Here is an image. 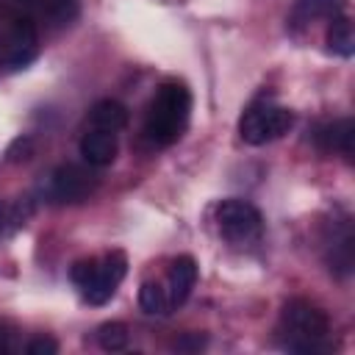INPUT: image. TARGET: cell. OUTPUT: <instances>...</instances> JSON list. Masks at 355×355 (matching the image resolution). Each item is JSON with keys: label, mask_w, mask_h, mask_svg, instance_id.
Here are the masks:
<instances>
[{"label": "cell", "mask_w": 355, "mask_h": 355, "mask_svg": "<svg viewBox=\"0 0 355 355\" xmlns=\"http://www.w3.org/2000/svg\"><path fill=\"white\" fill-rule=\"evenodd\" d=\"M191 116V92L186 83L180 80H164L147 108V119H144V133L153 144L158 147H169L175 144L189 125Z\"/></svg>", "instance_id": "obj_1"}, {"label": "cell", "mask_w": 355, "mask_h": 355, "mask_svg": "<svg viewBox=\"0 0 355 355\" xmlns=\"http://www.w3.org/2000/svg\"><path fill=\"white\" fill-rule=\"evenodd\" d=\"M280 333H283L286 349H291V352H302V355L324 352L327 338H330V319L313 302L291 300V302L283 305Z\"/></svg>", "instance_id": "obj_2"}, {"label": "cell", "mask_w": 355, "mask_h": 355, "mask_svg": "<svg viewBox=\"0 0 355 355\" xmlns=\"http://www.w3.org/2000/svg\"><path fill=\"white\" fill-rule=\"evenodd\" d=\"M125 272H128L125 252L111 250L103 258H80V261H75L72 269H69V277L80 288V297L89 305H105L116 294Z\"/></svg>", "instance_id": "obj_3"}, {"label": "cell", "mask_w": 355, "mask_h": 355, "mask_svg": "<svg viewBox=\"0 0 355 355\" xmlns=\"http://www.w3.org/2000/svg\"><path fill=\"white\" fill-rule=\"evenodd\" d=\"M291 125H294V111H288V108L261 97V100L250 103L247 111L241 114L239 136H241V141H247L252 147H261V144L275 141L283 133H288Z\"/></svg>", "instance_id": "obj_4"}, {"label": "cell", "mask_w": 355, "mask_h": 355, "mask_svg": "<svg viewBox=\"0 0 355 355\" xmlns=\"http://www.w3.org/2000/svg\"><path fill=\"white\" fill-rule=\"evenodd\" d=\"M216 222L219 230L227 241L233 244H250L261 236L263 230V219L258 214L255 205H250L247 200H222L216 208Z\"/></svg>", "instance_id": "obj_5"}, {"label": "cell", "mask_w": 355, "mask_h": 355, "mask_svg": "<svg viewBox=\"0 0 355 355\" xmlns=\"http://www.w3.org/2000/svg\"><path fill=\"white\" fill-rule=\"evenodd\" d=\"M94 189H97V178L78 164H61L47 180V197L53 202H67V205L89 200Z\"/></svg>", "instance_id": "obj_6"}, {"label": "cell", "mask_w": 355, "mask_h": 355, "mask_svg": "<svg viewBox=\"0 0 355 355\" xmlns=\"http://www.w3.org/2000/svg\"><path fill=\"white\" fill-rule=\"evenodd\" d=\"M39 53V33L31 17H17L0 42V61L11 69L28 67Z\"/></svg>", "instance_id": "obj_7"}, {"label": "cell", "mask_w": 355, "mask_h": 355, "mask_svg": "<svg viewBox=\"0 0 355 355\" xmlns=\"http://www.w3.org/2000/svg\"><path fill=\"white\" fill-rule=\"evenodd\" d=\"M116 153H119L116 133H105V130L89 128L83 133V139H80V155H83V161L89 166H97V169L111 166L116 161Z\"/></svg>", "instance_id": "obj_8"}, {"label": "cell", "mask_w": 355, "mask_h": 355, "mask_svg": "<svg viewBox=\"0 0 355 355\" xmlns=\"http://www.w3.org/2000/svg\"><path fill=\"white\" fill-rule=\"evenodd\" d=\"M197 283V263L191 255H180L172 261L169 266V275H166V297H169V305L178 308L189 300L191 288Z\"/></svg>", "instance_id": "obj_9"}, {"label": "cell", "mask_w": 355, "mask_h": 355, "mask_svg": "<svg viewBox=\"0 0 355 355\" xmlns=\"http://www.w3.org/2000/svg\"><path fill=\"white\" fill-rule=\"evenodd\" d=\"M344 8H347V0H297L288 22L294 28H305L319 19H336L344 14Z\"/></svg>", "instance_id": "obj_10"}, {"label": "cell", "mask_w": 355, "mask_h": 355, "mask_svg": "<svg viewBox=\"0 0 355 355\" xmlns=\"http://www.w3.org/2000/svg\"><path fill=\"white\" fill-rule=\"evenodd\" d=\"M128 119H130V111L119 103V100H97L92 108H89V125L94 130H105V133H119L128 128Z\"/></svg>", "instance_id": "obj_11"}, {"label": "cell", "mask_w": 355, "mask_h": 355, "mask_svg": "<svg viewBox=\"0 0 355 355\" xmlns=\"http://www.w3.org/2000/svg\"><path fill=\"white\" fill-rule=\"evenodd\" d=\"M352 136H355V122L347 119H336L330 125H322L316 130V144L327 153H341L344 158H352Z\"/></svg>", "instance_id": "obj_12"}, {"label": "cell", "mask_w": 355, "mask_h": 355, "mask_svg": "<svg viewBox=\"0 0 355 355\" xmlns=\"http://www.w3.org/2000/svg\"><path fill=\"white\" fill-rule=\"evenodd\" d=\"M327 50L341 55V58H349L355 53V31H352V22L347 17H336L330 31H327Z\"/></svg>", "instance_id": "obj_13"}, {"label": "cell", "mask_w": 355, "mask_h": 355, "mask_svg": "<svg viewBox=\"0 0 355 355\" xmlns=\"http://www.w3.org/2000/svg\"><path fill=\"white\" fill-rule=\"evenodd\" d=\"M19 3H25L28 8L39 11L42 17H47L50 22H58V25L75 19V14H78V0H19Z\"/></svg>", "instance_id": "obj_14"}, {"label": "cell", "mask_w": 355, "mask_h": 355, "mask_svg": "<svg viewBox=\"0 0 355 355\" xmlns=\"http://www.w3.org/2000/svg\"><path fill=\"white\" fill-rule=\"evenodd\" d=\"M139 305L144 313L150 316H166L169 313V297H166V288L161 283H141L139 288Z\"/></svg>", "instance_id": "obj_15"}, {"label": "cell", "mask_w": 355, "mask_h": 355, "mask_svg": "<svg viewBox=\"0 0 355 355\" xmlns=\"http://www.w3.org/2000/svg\"><path fill=\"white\" fill-rule=\"evenodd\" d=\"M128 327L122 322H105L97 327V344L105 349V352H119L128 347Z\"/></svg>", "instance_id": "obj_16"}, {"label": "cell", "mask_w": 355, "mask_h": 355, "mask_svg": "<svg viewBox=\"0 0 355 355\" xmlns=\"http://www.w3.org/2000/svg\"><path fill=\"white\" fill-rule=\"evenodd\" d=\"M8 161H14V164H19V161H28L31 155H33V139L31 136H19V139H14V144L8 147Z\"/></svg>", "instance_id": "obj_17"}, {"label": "cell", "mask_w": 355, "mask_h": 355, "mask_svg": "<svg viewBox=\"0 0 355 355\" xmlns=\"http://www.w3.org/2000/svg\"><path fill=\"white\" fill-rule=\"evenodd\" d=\"M25 352H28V355H55V352H58V344H55V338H50V336H39V338H33V341L25 347Z\"/></svg>", "instance_id": "obj_18"}, {"label": "cell", "mask_w": 355, "mask_h": 355, "mask_svg": "<svg viewBox=\"0 0 355 355\" xmlns=\"http://www.w3.org/2000/svg\"><path fill=\"white\" fill-rule=\"evenodd\" d=\"M202 344H205V338H200V336H191V338H183V341H178L175 347H178V349H186V347H189V349H200Z\"/></svg>", "instance_id": "obj_19"}, {"label": "cell", "mask_w": 355, "mask_h": 355, "mask_svg": "<svg viewBox=\"0 0 355 355\" xmlns=\"http://www.w3.org/2000/svg\"><path fill=\"white\" fill-rule=\"evenodd\" d=\"M0 352H8V333L0 330Z\"/></svg>", "instance_id": "obj_20"}, {"label": "cell", "mask_w": 355, "mask_h": 355, "mask_svg": "<svg viewBox=\"0 0 355 355\" xmlns=\"http://www.w3.org/2000/svg\"><path fill=\"white\" fill-rule=\"evenodd\" d=\"M3 225H6V205L0 202V233H3Z\"/></svg>", "instance_id": "obj_21"}]
</instances>
